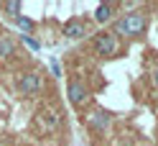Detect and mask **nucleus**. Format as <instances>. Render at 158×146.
Segmentation results:
<instances>
[{"label": "nucleus", "mask_w": 158, "mask_h": 146, "mask_svg": "<svg viewBox=\"0 0 158 146\" xmlns=\"http://www.w3.org/2000/svg\"><path fill=\"white\" fill-rule=\"evenodd\" d=\"M145 15L143 13H127L123 15L120 21H115V33H123V36H138L145 31Z\"/></svg>", "instance_id": "1"}, {"label": "nucleus", "mask_w": 158, "mask_h": 146, "mask_svg": "<svg viewBox=\"0 0 158 146\" xmlns=\"http://www.w3.org/2000/svg\"><path fill=\"white\" fill-rule=\"evenodd\" d=\"M87 123H89L92 128H97V131H105L107 126H110V115L102 113V110H94V113L87 115Z\"/></svg>", "instance_id": "6"}, {"label": "nucleus", "mask_w": 158, "mask_h": 146, "mask_svg": "<svg viewBox=\"0 0 158 146\" xmlns=\"http://www.w3.org/2000/svg\"><path fill=\"white\" fill-rule=\"evenodd\" d=\"M110 18H112V5L110 3L97 5V11H94V21L97 23H105V21H110Z\"/></svg>", "instance_id": "8"}, {"label": "nucleus", "mask_w": 158, "mask_h": 146, "mask_svg": "<svg viewBox=\"0 0 158 146\" xmlns=\"http://www.w3.org/2000/svg\"><path fill=\"white\" fill-rule=\"evenodd\" d=\"M15 23L21 26V31H26V33H28V31H33V21H31V18H23V15H18V18H15ZM26 33H23V36H26Z\"/></svg>", "instance_id": "10"}, {"label": "nucleus", "mask_w": 158, "mask_h": 146, "mask_svg": "<svg viewBox=\"0 0 158 146\" xmlns=\"http://www.w3.org/2000/svg\"><path fill=\"white\" fill-rule=\"evenodd\" d=\"M153 82H156V85H158V69H156V74H153Z\"/></svg>", "instance_id": "13"}, {"label": "nucleus", "mask_w": 158, "mask_h": 146, "mask_svg": "<svg viewBox=\"0 0 158 146\" xmlns=\"http://www.w3.org/2000/svg\"><path fill=\"white\" fill-rule=\"evenodd\" d=\"M84 33H87V26L79 23V21H69V23L64 26V36H66V38H82Z\"/></svg>", "instance_id": "7"}, {"label": "nucleus", "mask_w": 158, "mask_h": 146, "mask_svg": "<svg viewBox=\"0 0 158 146\" xmlns=\"http://www.w3.org/2000/svg\"><path fill=\"white\" fill-rule=\"evenodd\" d=\"M87 97H89V92H87L84 82H79V80L69 82V100H72V105H82Z\"/></svg>", "instance_id": "4"}, {"label": "nucleus", "mask_w": 158, "mask_h": 146, "mask_svg": "<svg viewBox=\"0 0 158 146\" xmlns=\"http://www.w3.org/2000/svg\"><path fill=\"white\" fill-rule=\"evenodd\" d=\"M18 90H21L23 95H33L41 90V77H38L36 72H28L23 77H18Z\"/></svg>", "instance_id": "2"}, {"label": "nucleus", "mask_w": 158, "mask_h": 146, "mask_svg": "<svg viewBox=\"0 0 158 146\" xmlns=\"http://www.w3.org/2000/svg\"><path fill=\"white\" fill-rule=\"evenodd\" d=\"M15 51V44L10 38H0V56H10Z\"/></svg>", "instance_id": "9"}, {"label": "nucleus", "mask_w": 158, "mask_h": 146, "mask_svg": "<svg viewBox=\"0 0 158 146\" xmlns=\"http://www.w3.org/2000/svg\"><path fill=\"white\" fill-rule=\"evenodd\" d=\"M38 126L46 128V131H54L59 126V113L56 110H41L38 113Z\"/></svg>", "instance_id": "5"}, {"label": "nucleus", "mask_w": 158, "mask_h": 146, "mask_svg": "<svg viewBox=\"0 0 158 146\" xmlns=\"http://www.w3.org/2000/svg\"><path fill=\"white\" fill-rule=\"evenodd\" d=\"M94 49H97L100 54H107V56H110V54L117 51V41H115L112 33H100V36L94 38Z\"/></svg>", "instance_id": "3"}, {"label": "nucleus", "mask_w": 158, "mask_h": 146, "mask_svg": "<svg viewBox=\"0 0 158 146\" xmlns=\"http://www.w3.org/2000/svg\"><path fill=\"white\" fill-rule=\"evenodd\" d=\"M3 8H5V11L10 13V15H15V18H18V13H21V3H15V0H10V3H5Z\"/></svg>", "instance_id": "11"}, {"label": "nucleus", "mask_w": 158, "mask_h": 146, "mask_svg": "<svg viewBox=\"0 0 158 146\" xmlns=\"http://www.w3.org/2000/svg\"><path fill=\"white\" fill-rule=\"evenodd\" d=\"M23 41L31 46V49H38V41H36V38H31V36H23Z\"/></svg>", "instance_id": "12"}]
</instances>
